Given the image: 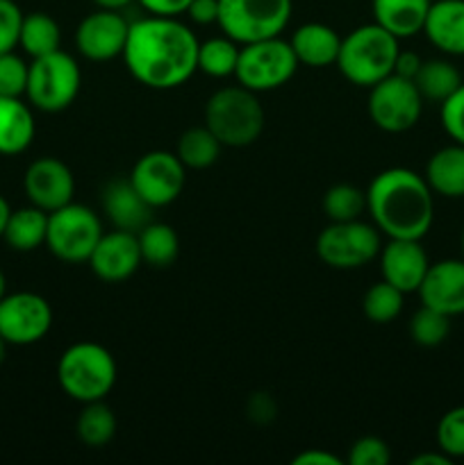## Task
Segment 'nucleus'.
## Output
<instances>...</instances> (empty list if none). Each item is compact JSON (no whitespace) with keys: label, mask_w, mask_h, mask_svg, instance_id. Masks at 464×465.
<instances>
[{"label":"nucleus","mask_w":464,"mask_h":465,"mask_svg":"<svg viewBox=\"0 0 464 465\" xmlns=\"http://www.w3.org/2000/svg\"><path fill=\"white\" fill-rule=\"evenodd\" d=\"M198 45L194 30L177 16H148L130 23L123 59L139 84L155 91L182 86L198 71Z\"/></svg>","instance_id":"1"},{"label":"nucleus","mask_w":464,"mask_h":465,"mask_svg":"<svg viewBox=\"0 0 464 465\" xmlns=\"http://www.w3.org/2000/svg\"><path fill=\"white\" fill-rule=\"evenodd\" d=\"M426 177L396 166L378 173L367 189V212L389 239L421 241L435 221V200Z\"/></svg>","instance_id":"2"},{"label":"nucleus","mask_w":464,"mask_h":465,"mask_svg":"<svg viewBox=\"0 0 464 465\" xmlns=\"http://www.w3.org/2000/svg\"><path fill=\"white\" fill-rule=\"evenodd\" d=\"M398 50V39L373 21L355 27L341 39L337 68L350 84L371 89L394 73Z\"/></svg>","instance_id":"3"},{"label":"nucleus","mask_w":464,"mask_h":465,"mask_svg":"<svg viewBox=\"0 0 464 465\" xmlns=\"http://www.w3.org/2000/svg\"><path fill=\"white\" fill-rule=\"evenodd\" d=\"M264 107L257 94L241 84L223 86L205 104V127L226 148H246L264 132Z\"/></svg>","instance_id":"4"},{"label":"nucleus","mask_w":464,"mask_h":465,"mask_svg":"<svg viewBox=\"0 0 464 465\" xmlns=\"http://www.w3.org/2000/svg\"><path fill=\"white\" fill-rule=\"evenodd\" d=\"M57 381L64 393L82 404L107 398L116 384V361L105 345L80 341L62 352L57 361Z\"/></svg>","instance_id":"5"},{"label":"nucleus","mask_w":464,"mask_h":465,"mask_svg":"<svg viewBox=\"0 0 464 465\" xmlns=\"http://www.w3.org/2000/svg\"><path fill=\"white\" fill-rule=\"evenodd\" d=\"M82 86V71L76 57L62 48L44 57L32 59L27 73L25 98L35 109L57 114L76 103Z\"/></svg>","instance_id":"6"},{"label":"nucleus","mask_w":464,"mask_h":465,"mask_svg":"<svg viewBox=\"0 0 464 465\" xmlns=\"http://www.w3.org/2000/svg\"><path fill=\"white\" fill-rule=\"evenodd\" d=\"M294 0H218L217 25L239 45L280 36L289 25Z\"/></svg>","instance_id":"7"},{"label":"nucleus","mask_w":464,"mask_h":465,"mask_svg":"<svg viewBox=\"0 0 464 465\" xmlns=\"http://www.w3.org/2000/svg\"><path fill=\"white\" fill-rule=\"evenodd\" d=\"M296 68H298V59L289 41L271 36V39L241 45L235 77L244 89L264 94V91H276L285 86L294 77Z\"/></svg>","instance_id":"8"},{"label":"nucleus","mask_w":464,"mask_h":465,"mask_svg":"<svg viewBox=\"0 0 464 465\" xmlns=\"http://www.w3.org/2000/svg\"><path fill=\"white\" fill-rule=\"evenodd\" d=\"M103 234V223L94 209L68 203L48 213L45 248L59 262L86 263Z\"/></svg>","instance_id":"9"},{"label":"nucleus","mask_w":464,"mask_h":465,"mask_svg":"<svg viewBox=\"0 0 464 465\" xmlns=\"http://www.w3.org/2000/svg\"><path fill=\"white\" fill-rule=\"evenodd\" d=\"M380 232L373 223H330L317 236V254L326 266L337 271H355L380 254Z\"/></svg>","instance_id":"10"},{"label":"nucleus","mask_w":464,"mask_h":465,"mask_svg":"<svg viewBox=\"0 0 464 465\" xmlns=\"http://www.w3.org/2000/svg\"><path fill=\"white\" fill-rule=\"evenodd\" d=\"M423 112V98L419 94L417 84L405 77L387 75L378 84L371 86L368 94V116L373 125L380 127L389 134L412 130L419 123Z\"/></svg>","instance_id":"11"},{"label":"nucleus","mask_w":464,"mask_h":465,"mask_svg":"<svg viewBox=\"0 0 464 465\" xmlns=\"http://www.w3.org/2000/svg\"><path fill=\"white\" fill-rule=\"evenodd\" d=\"M185 163L177 159L176 153L153 150L136 159L127 180L150 207L157 209L180 198L185 189Z\"/></svg>","instance_id":"12"},{"label":"nucleus","mask_w":464,"mask_h":465,"mask_svg":"<svg viewBox=\"0 0 464 465\" xmlns=\"http://www.w3.org/2000/svg\"><path fill=\"white\" fill-rule=\"evenodd\" d=\"M53 327V309L39 293L18 291L0 300V334L9 345H32Z\"/></svg>","instance_id":"13"},{"label":"nucleus","mask_w":464,"mask_h":465,"mask_svg":"<svg viewBox=\"0 0 464 465\" xmlns=\"http://www.w3.org/2000/svg\"><path fill=\"white\" fill-rule=\"evenodd\" d=\"M130 23L121 12L98 9L80 21L76 30V48L89 62H112L123 54Z\"/></svg>","instance_id":"14"},{"label":"nucleus","mask_w":464,"mask_h":465,"mask_svg":"<svg viewBox=\"0 0 464 465\" xmlns=\"http://www.w3.org/2000/svg\"><path fill=\"white\" fill-rule=\"evenodd\" d=\"M23 191H25L30 204L50 213L73 203L76 177L62 159L41 157L27 166L25 175H23Z\"/></svg>","instance_id":"15"},{"label":"nucleus","mask_w":464,"mask_h":465,"mask_svg":"<svg viewBox=\"0 0 464 465\" xmlns=\"http://www.w3.org/2000/svg\"><path fill=\"white\" fill-rule=\"evenodd\" d=\"M86 263L98 280L109 282V284L126 282L141 266L139 239L135 232H105Z\"/></svg>","instance_id":"16"},{"label":"nucleus","mask_w":464,"mask_h":465,"mask_svg":"<svg viewBox=\"0 0 464 465\" xmlns=\"http://www.w3.org/2000/svg\"><path fill=\"white\" fill-rule=\"evenodd\" d=\"M417 293L426 307L437 309L450 318L462 316L464 259H441V262L430 263Z\"/></svg>","instance_id":"17"},{"label":"nucleus","mask_w":464,"mask_h":465,"mask_svg":"<svg viewBox=\"0 0 464 465\" xmlns=\"http://www.w3.org/2000/svg\"><path fill=\"white\" fill-rule=\"evenodd\" d=\"M378 257H380L382 280L403 293H417L430 268L421 241L414 239H389Z\"/></svg>","instance_id":"18"},{"label":"nucleus","mask_w":464,"mask_h":465,"mask_svg":"<svg viewBox=\"0 0 464 465\" xmlns=\"http://www.w3.org/2000/svg\"><path fill=\"white\" fill-rule=\"evenodd\" d=\"M103 209L114 230L135 232V234L144 230L153 216V207L136 193L130 180H112L105 186Z\"/></svg>","instance_id":"19"},{"label":"nucleus","mask_w":464,"mask_h":465,"mask_svg":"<svg viewBox=\"0 0 464 465\" xmlns=\"http://www.w3.org/2000/svg\"><path fill=\"white\" fill-rule=\"evenodd\" d=\"M423 35L437 50L462 57L464 54V0H432Z\"/></svg>","instance_id":"20"},{"label":"nucleus","mask_w":464,"mask_h":465,"mask_svg":"<svg viewBox=\"0 0 464 465\" xmlns=\"http://www.w3.org/2000/svg\"><path fill=\"white\" fill-rule=\"evenodd\" d=\"M298 64L309 68H326L337 64L341 36L326 23H305L289 39Z\"/></svg>","instance_id":"21"},{"label":"nucleus","mask_w":464,"mask_h":465,"mask_svg":"<svg viewBox=\"0 0 464 465\" xmlns=\"http://www.w3.org/2000/svg\"><path fill=\"white\" fill-rule=\"evenodd\" d=\"M36 134V123L30 104L21 98L0 95V154L14 157L25 153Z\"/></svg>","instance_id":"22"},{"label":"nucleus","mask_w":464,"mask_h":465,"mask_svg":"<svg viewBox=\"0 0 464 465\" xmlns=\"http://www.w3.org/2000/svg\"><path fill=\"white\" fill-rule=\"evenodd\" d=\"M430 5L432 0H371L373 21L398 41L409 39L423 32Z\"/></svg>","instance_id":"23"},{"label":"nucleus","mask_w":464,"mask_h":465,"mask_svg":"<svg viewBox=\"0 0 464 465\" xmlns=\"http://www.w3.org/2000/svg\"><path fill=\"white\" fill-rule=\"evenodd\" d=\"M426 182L441 198H464V145L439 148L426 163Z\"/></svg>","instance_id":"24"},{"label":"nucleus","mask_w":464,"mask_h":465,"mask_svg":"<svg viewBox=\"0 0 464 465\" xmlns=\"http://www.w3.org/2000/svg\"><path fill=\"white\" fill-rule=\"evenodd\" d=\"M45 234H48V212L30 204L9 213L3 239L16 252H32L45 245Z\"/></svg>","instance_id":"25"},{"label":"nucleus","mask_w":464,"mask_h":465,"mask_svg":"<svg viewBox=\"0 0 464 465\" xmlns=\"http://www.w3.org/2000/svg\"><path fill=\"white\" fill-rule=\"evenodd\" d=\"M18 45L32 59L55 53V50L62 48V30H59V23L50 14L44 12L27 14V16H23Z\"/></svg>","instance_id":"26"},{"label":"nucleus","mask_w":464,"mask_h":465,"mask_svg":"<svg viewBox=\"0 0 464 465\" xmlns=\"http://www.w3.org/2000/svg\"><path fill=\"white\" fill-rule=\"evenodd\" d=\"M412 82L417 84L423 100H432V103L441 104L459 89L462 75L446 59H426V62H421V68H419Z\"/></svg>","instance_id":"27"},{"label":"nucleus","mask_w":464,"mask_h":465,"mask_svg":"<svg viewBox=\"0 0 464 465\" xmlns=\"http://www.w3.org/2000/svg\"><path fill=\"white\" fill-rule=\"evenodd\" d=\"M141 250V262L153 268H168L180 254V239L166 223L150 221L144 230L136 232Z\"/></svg>","instance_id":"28"},{"label":"nucleus","mask_w":464,"mask_h":465,"mask_svg":"<svg viewBox=\"0 0 464 465\" xmlns=\"http://www.w3.org/2000/svg\"><path fill=\"white\" fill-rule=\"evenodd\" d=\"M221 141L212 134L205 125L189 127L177 139L176 154L185 168H194V171H205V168L214 166L221 154Z\"/></svg>","instance_id":"29"},{"label":"nucleus","mask_w":464,"mask_h":465,"mask_svg":"<svg viewBox=\"0 0 464 465\" xmlns=\"http://www.w3.org/2000/svg\"><path fill=\"white\" fill-rule=\"evenodd\" d=\"M76 431L80 443H85L86 448H105L116 434V416L103 400L89 402L77 416Z\"/></svg>","instance_id":"30"},{"label":"nucleus","mask_w":464,"mask_h":465,"mask_svg":"<svg viewBox=\"0 0 464 465\" xmlns=\"http://www.w3.org/2000/svg\"><path fill=\"white\" fill-rule=\"evenodd\" d=\"M239 48L241 45L226 35L203 41L198 45V71L217 80L235 75Z\"/></svg>","instance_id":"31"},{"label":"nucleus","mask_w":464,"mask_h":465,"mask_svg":"<svg viewBox=\"0 0 464 465\" xmlns=\"http://www.w3.org/2000/svg\"><path fill=\"white\" fill-rule=\"evenodd\" d=\"M323 212L330 223L358 221L367 212V191L353 184H335L323 195Z\"/></svg>","instance_id":"32"},{"label":"nucleus","mask_w":464,"mask_h":465,"mask_svg":"<svg viewBox=\"0 0 464 465\" xmlns=\"http://www.w3.org/2000/svg\"><path fill=\"white\" fill-rule=\"evenodd\" d=\"M403 291L391 286L389 282H376V284L364 293V316L371 322H376V325H387V322L398 318V313L403 312Z\"/></svg>","instance_id":"33"},{"label":"nucleus","mask_w":464,"mask_h":465,"mask_svg":"<svg viewBox=\"0 0 464 465\" xmlns=\"http://www.w3.org/2000/svg\"><path fill=\"white\" fill-rule=\"evenodd\" d=\"M450 334V316L437 312V309L421 304L409 321V336L421 348H437L444 343Z\"/></svg>","instance_id":"34"},{"label":"nucleus","mask_w":464,"mask_h":465,"mask_svg":"<svg viewBox=\"0 0 464 465\" xmlns=\"http://www.w3.org/2000/svg\"><path fill=\"white\" fill-rule=\"evenodd\" d=\"M437 450L450 459H464V404L441 416L437 425Z\"/></svg>","instance_id":"35"},{"label":"nucleus","mask_w":464,"mask_h":465,"mask_svg":"<svg viewBox=\"0 0 464 465\" xmlns=\"http://www.w3.org/2000/svg\"><path fill=\"white\" fill-rule=\"evenodd\" d=\"M30 64L18 57L14 50L0 54V95L5 98H23L27 89Z\"/></svg>","instance_id":"36"},{"label":"nucleus","mask_w":464,"mask_h":465,"mask_svg":"<svg viewBox=\"0 0 464 465\" xmlns=\"http://www.w3.org/2000/svg\"><path fill=\"white\" fill-rule=\"evenodd\" d=\"M441 127L453 139V143L464 145V82L450 98L441 103Z\"/></svg>","instance_id":"37"},{"label":"nucleus","mask_w":464,"mask_h":465,"mask_svg":"<svg viewBox=\"0 0 464 465\" xmlns=\"http://www.w3.org/2000/svg\"><path fill=\"white\" fill-rule=\"evenodd\" d=\"M389 461V448L378 436H362L355 440L348 452V465H387Z\"/></svg>","instance_id":"38"},{"label":"nucleus","mask_w":464,"mask_h":465,"mask_svg":"<svg viewBox=\"0 0 464 465\" xmlns=\"http://www.w3.org/2000/svg\"><path fill=\"white\" fill-rule=\"evenodd\" d=\"M23 16L25 14L14 0H0V54L9 53L18 45Z\"/></svg>","instance_id":"39"},{"label":"nucleus","mask_w":464,"mask_h":465,"mask_svg":"<svg viewBox=\"0 0 464 465\" xmlns=\"http://www.w3.org/2000/svg\"><path fill=\"white\" fill-rule=\"evenodd\" d=\"M185 14L196 25H212L218 21V0H191Z\"/></svg>","instance_id":"40"},{"label":"nucleus","mask_w":464,"mask_h":465,"mask_svg":"<svg viewBox=\"0 0 464 465\" xmlns=\"http://www.w3.org/2000/svg\"><path fill=\"white\" fill-rule=\"evenodd\" d=\"M153 16H180L187 12L191 0H136Z\"/></svg>","instance_id":"41"},{"label":"nucleus","mask_w":464,"mask_h":465,"mask_svg":"<svg viewBox=\"0 0 464 465\" xmlns=\"http://www.w3.org/2000/svg\"><path fill=\"white\" fill-rule=\"evenodd\" d=\"M248 416H250V420L259 422V425H264V422H271L273 418H276V402H273L271 395H267V393L253 395L248 402Z\"/></svg>","instance_id":"42"},{"label":"nucleus","mask_w":464,"mask_h":465,"mask_svg":"<svg viewBox=\"0 0 464 465\" xmlns=\"http://www.w3.org/2000/svg\"><path fill=\"white\" fill-rule=\"evenodd\" d=\"M421 62L423 59L419 57L417 53H412V50H398L394 73L396 75L405 77V80H414V75H417L419 68H421Z\"/></svg>","instance_id":"43"},{"label":"nucleus","mask_w":464,"mask_h":465,"mask_svg":"<svg viewBox=\"0 0 464 465\" xmlns=\"http://www.w3.org/2000/svg\"><path fill=\"white\" fill-rule=\"evenodd\" d=\"M291 463L294 465H341V459L335 457V454L326 452V450H308V452H300Z\"/></svg>","instance_id":"44"},{"label":"nucleus","mask_w":464,"mask_h":465,"mask_svg":"<svg viewBox=\"0 0 464 465\" xmlns=\"http://www.w3.org/2000/svg\"><path fill=\"white\" fill-rule=\"evenodd\" d=\"M453 459L446 457L444 452H423V454H417V457L409 459V463L412 465H450Z\"/></svg>","instance_id":"45"},{"label":"nucleus","mask_w":464,"mask_h":465,"mask_svg":"<svg viewBox=\"0 0 464 465\" xmlns=\"http://www.w3.org/2000/svg\"><path fill=\"white\" fill-rule=\"evenodd\" d=\"M98 9H112V12H121L126 9L132 0H94Z\"/></svg>","instance_id":"46"},{"label":"nucleus","mask_w":464,"mask_h":465,"mask_svg":"<svg viewBox=\"0 0 464 465\" xmlns=\"http://www.w3.org/2000/svg\"><path fill=\"white\" fill-rule=\"evenodd\" d=\"M9 213H12V207H9L7 200L0 195V239H3L5 234V227H7V221H9Z\"/></svg>","instance_id":"47"},{"label":"nucleus","mask_w":464,"mask_h":465,"mask_svg":"<svg viewBox=\"0 0 464 465\" xmlns=\"http://www.w3.org/2000/svg\"><path fill=\"white\" fill-rule=\"evenodd\" d=\"M7 295V277H5V272L0 271V300Z\"/></svg>","instance_id":"48"},{"label":"nucleus","mask_w":464,"mask_h":465,"mask_svg":"<svg viewBox=\"0 0 464 465\" xmlns=\"http://www.w3.org/2000/svg\"><path fill=\"white\" fill-rule=\"evenodd\" d=\"M7 341L3 339V334H0V363L5 361V357H7Z\"/></svg>","instance_id":"49"},{"label":"nucleus","mask_w":464,"mask_h":465,"mask_svg":"<svg viewBox=\"0 0 464 465\" xmlns=\"http://www.w3.org/2000/svg\"><path fill=\"white\" fill-rule=\"evenodd\" d=\"M459 243H462V254H464V230H462V239H459Z\"/></svg>","instance_id":"50"}]
</instances>
